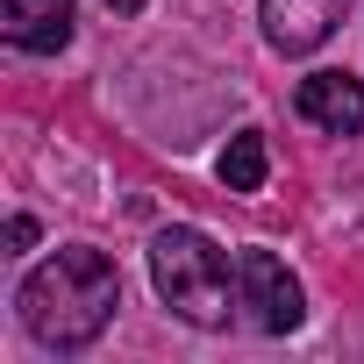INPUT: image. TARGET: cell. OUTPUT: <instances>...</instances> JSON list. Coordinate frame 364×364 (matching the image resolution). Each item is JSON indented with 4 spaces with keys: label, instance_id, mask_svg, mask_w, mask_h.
Listing matches in <instances>:
<instances>
[{
    "label": "cell",
    "instance_id": "6da1fadb",
    "mask_svg": "<svg viewBox=\"0 0 364 364\" xmlns=\"http://www.w3.org/2000/svg\"><path fill=\"white\" fill-rule=\"evenodd\" d=\"M15 307H22V328H29L36 343H50V350H86V343L114 321V307H122V272H114L107 250L72 243V250H58L50 264H36V272L22 279Z\"/></svg>",
    "mask_w": 364,
    "mask_h": 364
},
{
    "label": "cell",
    "instance_id": "277c9868",
    "mask_svg": "<svg viewBox=\"0 0 364 364\" xmlns=\"http://www.w3.org/2000/svg\"><path fill=\"white\" fill-rule=\"evenodd\" d=\"M343 15L350 0H264V43L286 58H307L343 29Z\"/></svg>",
    "mask_w": 364,
    "mask_h": 364
},
{
    "label": "cell",
    "instance_id": "52a82bcc",
    "mask_svg": "<svg viewBox=\"0 0 364 364\" xmlns=\"http://www.w3.org/2000/svg\"><path fill=\"white\" fill-rule=\"evenodd\" d=\"M222 186L229 193H257L264 186V136L257 129H243V136H229V150H222Z\"/></svg>",
    "mask_w": 364,
    "mask_h": 364
},
{
    "label": "cell",
    "instance_id": "9c48e42d",
    "mask_svg": "<svg viewBox=\"0 0 364 364\" xmlns=\"http://www.w3.org/2000/svg\"><path fill=\"white\" fill-rule=\"evenodd\" d=\"M107 8H114V15H136V8H143V0H107Z\"/></svg>",
    "mask_w": 364,
    "mask_h": 364
},
{
    "label": "cell",
    "instance_id": "ba28073f",
    "mask_svg": "<svg viewBox=\"0 0 364 364\" xmlns=\"http://www.w3.org/2000/svg\"><path fill=\"white\" fill-rule=\"evenodd\" d=\"M29 243H36V222L15 215V222H8V250H29Z\"/></svg>",
    "mask_w": 364,
    "mask_h": 364
},
{
    "label": "cell",
    "instance_id": "3957f363",
    "mask_svg": "<svg viewBox=\"0 0 364 364\" xmlns=\"http://www.w3.org/2000/svg\"><path fill=\"white\" fill-rule=\"evenodd\" d=\"M236 307H250L264 336H293L307 321V293L272 250H236Z\"/></svg>",
    "mask_w": 364,
    "mask_h": 364
},
{
    "label": "cell",
    "instance_id": "5b68a950",
    "mask_svg": "<svg viewBox=\"0 0 364 364\" xmlns=\"http://www.w3.org/2000/svg\"><path fill=\"white\" fill-rule=\"evenodd\" d=\"M300 114L328 136H357L364 129V86L350 72H307L300 79Z\"/></svg>",
    "mask_w": 364,
    "mask_h": 364
},
{
    "label": "cell",
    "instance_id": "8992f818",
    "mask_svg": "<svg viewBox=\"0 0 364 364\" xmlns=\"http://www.w3.org/2000/svg\"><path fill=\"white\" fill-rule=\"evenodd\" d=\"M0 36L15 50H65L72 43V0H0Z\"/></svg>",
    "mask_w": 364,
    "mask_h": 364
},
{
    "label": "cell",
    "instance_id": "7a4b0ae2",
    "mask_svg": "<svg viewBox=\"0 0 364 364\" xmlns=\"http://www.w3.org/2000/svg\"><path fill=\"white\" fill-rule=\"evenodd\" d=\"M150 286L193 328H229V314H236L229 307V257L200 229H157L150 236Z\"/></svg>",
    "mask_w": 364,
    "mask_h": 364
}]
</instances>
